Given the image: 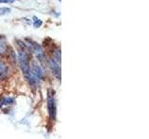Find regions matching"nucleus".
<instances>
[{
  "label": "nucleus",
  "mask_w": 149,
  "mask_h": 139,
  "mask_svg": "<svg viewBox=\"0 0 149 139\" xmlns=\"http://www.w3.org/2000/svg\"><path fill=\"white\" fill-rule=\"evenodd\" d=\"M11 12V8H6V7H2L0 8V16H4L9 14Z\"/></svg>",
  "instance_id": "1a4fd4ad"
},
{
  "label": "nucleus",
  "mask_w": 149,
  "mask_h": 139,
  "mask_svg": "<svg viewBox=\"0 0 149 139\" xmlns=\"http://www.w3.org/2000/svg\"><path fill=\"white\" fill-rule=\"evenodd\" d=\"M47 103H48V110L50 120L54 122L57 117V103L54 95V91L49 89L48 91V97H47Z\"/></svg>",
  "instance_id": "f257e3e1"
},
{
  "label": "nucleus",
  "mask_w": 149,
  "mask_h": 139,
  "mask_svg": "<svg viewBox=\"0 0 149 139\" xmlns=\"http://www.w3.org/2000/svg\"><path fill=\"white\" fill-rule=\"evenodd\" d=\"M28 44L31 45L33 53H35L36 57V59L38 60L39 62L45 61V58H46L45 57V52H44L43 48H42V46L39 44H37L36 42L33 41L31 39L29 40V43H28Z\"/></svg>",
  "instance_id": "7ed1b4c3"
},
{
  "label": "nucleus",
  "mask_w": 149,
  "mask_h": 139,
  "mask_svg": "<svg viewBox=\"0 0 149 139\" xmlns=\"http://www.w3.org/2000/svg\"><path fill=\"white\" fill-rule=\"evenodd\" d=\"M31 72L32 74L35 76V78L36 79L37 83H40L44 80L45 78V71L43 67L37 62V61H33L32 65H31Z\"/></svg>",
  "instance_id": "f03ea898"
},
{
  "label": "nucleus",
  "mask_w": 149,
  "mask_h": 139,
  "mask_svg": "<svg viewBox=\"0 0 149 139\" xmlns=\"http://www.w3.org/2000/svg\"><path fill=\"white\" fill-rule=\"evenodd\" d=\"M33 20H34V22H33V25H34V27L35 28H39V27H41V25H42V21L40 20L39 18H37V17H36V16H34L33 17Z\"/></svg>",
  "instance_id": "6e6552de"
},
{
  "label": "nucleus",
  "mask_w": 149,
  "mask_h": 139,
  "mask_svg": "<svg viewBox=\"0 0 149 139\" xmlns=\"http://www.w3.org/2000/svg\"><path fill=\"white\" fill-rule=\"evenodd\" d=\"M14 102H15V99H14L13 97H11V96L3 97V98H1V100H0V107L12 105Z\"/></svg>",
  "instance_id": "0eeeda50"
},
{
  "label": "nucleus",
  "mask_w": 149,
  "mask_h": 139,
  "mask_svg": "<svg viewBox=\"0 0 149 139\" xmlns=\"http://www.w3.org/2000/svg\"><path fill=\"white\" fill-rule=\"evenodd\" d=\"M8 67L2 60H0V81L6 80L8 76Z\"/></svg>",
  "instance_id": "39448f33"
},
{
  "label": "nucleus",
  "mask_w": 149,
  "mask_h": 139,
  "mask_svg": "<svg viewBox=\"0 0 149 139\" xmlns=\"http://www.w3.org/2000/svg\"><path fill=\"white\" fill-rule=\"evenodd\" d=\"M8 45L6 39L0 36V55H5L8 53Z\"/></svg>",
  "instance_id": "423d86ee"
},
{
  "label": "nucleus",
  "mask_w": 149,
  "mask_h": 139,
  "mask_svg": "<svg viewBox=\"0 0 149 139\" xmlns=\"http://www.w3.org/2000/svg\"><path fill=\"white\" fill-rule=\"evenodd\" d=\"M15 1L16 0H0V3L1 4H11Z\"/></svg>",
  "instance_id": "9d476101"
},
{
  "label": "nucleus",
  "mask_w": 149,
  "mask_h": 139,
  "mask_svg": "<svg viewBox=\"0 0 149 139\" xmlns=\"http://www.w3.org/2000/svg\"><path fill=\"white\" fill-rule=\"evenodd\" d=\"M47 65H48V67L49 68L51 73H52L58 80H61V64L57 63L55 60L49 58L47 60Z\"/></svg>",
  "instance_id": "20e7f679"
}]
</instances>
